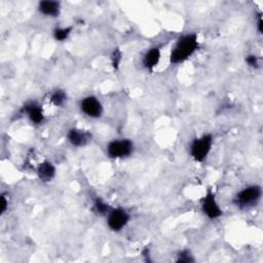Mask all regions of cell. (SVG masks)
I'll list each match as a JSON object with an SVG mask.
<instances>
[{
	"label": "cell",
	"instance_id": "6da1fadb",
	"mask_svg": "<svg viewBox=\"0 0 263 263\" xmlns=\"http://www.w3.org/2000/svg\"><path fill=\"white\" fill-rule=\"evenodd\" d=\"M199 46L200 42L197 33L188 32L180 35L171 48L168 55L170 64L177 66L185 63L195 54Z\"/></svg>",
	"mask_w": 263,
	"mask_h": 263
},
{
	"label": "cell",
	"instance_id": "7a4b0ae2",
	"mask_svg": "<svg viewBox=\"0 0 263 263\" xmlns=\"http://www.w3.org/2000/svg\"><path fill=\"white\" fill-rule=\"evenodd\" d=\"M214 136L211 133H204L194 137L188 146V154L190 158L198 163L204 162L213 149Z\"/></svg>",
	"mask_w": 263,
	"mask_h": 263
},
{
	"label": "cell",
	"instance_id": "3957f363",
	"mask_svg": "<svg viewBox=\"0 0 263 263\" xmlns=\"http://www.w3.org/2000/svg\"><path fill=\"white\" fill-rule=\"evenodd\" d=\"M262 198V187L258 184H250L238 190L233 196V204L240 210H249L257 206Z\"/></svg>",
	"mask_w": 263,
	"mask_h": 263
},
{
	"label": "cell",
	"instance_id": "277c9868",
	"mask_svg": "<svg viewBox=\"0 0 263 263\" xmlns=\"http://www.w3.org/2000/svg\"><path fill=\"white\" fill-rule=\"evenodd\" d=\"M135 143L128 138H116L106 145V155L114 160L126 159L135 152Z\"/></svg>",
	"mask_w": 263,
	"mask_h": 263
},
{
	"label": "cell",
	"instance_id": "5b68a950",
	"mask_svg": "<svg viewBox=\"0 0 263 263\" xmlns=\"http://www.w3.org/2000/svg\"><path fill=\"white\" fill-rule=\"evenodd\" d=\"M106 225L112 232L122 231L130 221V214L122 206H112L105 217Z\"/></svg>",
	"mask_w": 263,
	"mask_h": 263
},
{
	"label": "cell",
	"instance_id": "8992f818",
	"mask_svg": "<svg viewBox=\"0 0 263 263\" xmlns=\"http://www.w3.org/2000/svg\"><path fill=\"white\" fill-rule=\"evenodd\" d=\"M200 211L204 217L212 221L220 219L224 214L215 192L211 188L206 190L200 199Z\"/></svg>",
	"mask_w": 263,
	"mask_h": 263
},
{
	"label": "cell",
	"instance_id": "52a82bcc",
	"mask_svg": "<svg viewBox=\"0 0 263 263\" xmlns=\"http://www.w3.org/2000/svg\"><path fill=\"white\" fill-rule=\"evenodd\" d=\"M78 108L80 112L89 119H100L104 114V106L95 95H87L80 99Z\"/></svg>",
	"mask_w": 263,
	"mask_h": 263
},
{
	"label": "cell",
	"instance_id": "ba28073f",
	"mask_svg": "<svg viewBox=\"0 0 263 263\" xmlns=\"http://www.w3.org/2000/svg\"><path fill=\"white\" fill-rule=\"evenodd\" d=\"M23 114L27 117V119L35 126H39L45 122V114L42 108L37 101L31 100L24 104L22 107Z\"/></svg>",
	"mask_w": 263,
	"mask_h": 263
},
{
	"label": "cell",
	"instance_id": "9c48e42d",
	"mask_svg": "<svg viewBox=\"0 0 263 263\" xmlns=\"http://www.w3.org/2000/svg\"><path fill=\"white\" fill-rule=\"evenodd\" d=\"M92 139L90 132L80 127H70L66 133L67 142L74 148H83L87 146Z\"/></svg>",
	"mask_w": 263,
	"mask_h": 263
},
{
	"label": "cell",
	"instance_id": "30bf717a",
	"mask_svg": "<svg viewBox=\"0 0 263 263\" xmlns=\"http://www.w3.org/2000/svg\"><path fill=\"white\" fill-rule=\"evenodd\" d=\"M35 174L40 182L48 184L52 182L57 177V166L52 161L44 159L37 164Z\"/></svg>",
	"mask_w": 263,
	"mask_h": 263
},
{
	"label": "cell",
	"instance_id": "8fae6325",
	"mask_svg": "<svg viewBox=\"0 0 263 263\" xmlns=\"http://www.w3.org/2000/svg\"><path fill=\"white\" fill-rule=\"evenodd\" d=\"M161 61V48L157 45L151 46L143 53L141 59L142 67L147 71H153Z\"/></svg>",
	"mask_w": 263,
	"mask_h": 263
},
{
	"label": "cell",
	"instance_id": "7c38bea8",
	"mask_svg": "<svg viewBox=\"0 0 263 263\" xmlns=\"http://www.w3.org/2000/svg\"><path fill=\"white\" fill-rule=\"evenodd\" d=\"M37 11L49 18L59 17L62 12V5L60 1L55 0H42L37 3Z\"/></svg>",
	"mask_w": 263,
	"mask_h": 263
},
{
	"label": "cell",
	"instance_id": "4fadbf2b",
	"mask_svg": "<svg viewBox=\"0 0 263 263\" xmlns=\"http://www.w3.org/2000/svg\"><path fill=\"white\" fill-rule=\"evenodd\" d=\"M48 101L57 108H62L68 101L67 91L63 88H54L48 95Z\"/></svg>",
	"mask_w": 263,
	"mask_h": 263
},
{
	"label": "cell",
	"instance_id": "5bb4252c",
	"mask_svg": "<svg viewBox=\"0 0 263 263\" xmlns=\"http://www.w3.org/2000/svg\"><path fill=\"white\" fill-rule=\"evenodd\" d=\"M73 30V26H57L52 29L51 35L54 41L65 42L70 38Z\"/></svg>",
	"mask_w": 263,
	"mask_h": 263
},
{
	"label": "cell",
	"instance_id": "9a60e30c",
	"mask_svg": "<svg viewBox=\"0 0 263 263\" xmlns=\"http://www.w3.org/2000/svg\"><path fill=\"white\" fill-rule=\"evenodd\" d=\"M112 209V206L106 201L104 200L102 197L97 196L93 201H92V205H91V210L92 212L101 217H106V215L109 213V211Z\"/></svg>",
	"mask_w": 263,
	"mask_h": 263
},
{
	"label": "cell",
	"instance_id": "2e32d148",
	"mask_svg": "<svg viewBox=\"0 0 263 263\" xmlns=\"http://www.w3.org/2000/svg\"><path fill=\"white\" fill-rule=\"evenodd\" d=\"M175 261L178 263H193L195 262V258L190 250L182 249L177 253Z\"/></svg>",
	"mask_w": 263,
	"mask_h": 263
},
{
	"label": "cell",
	"instance_id": "e0dca14e",
	"mask_svg": "<svg viewBox=\"0 0 263 263\" xmlns=\"http://www.w3.org/2000/svg\"><path fill=\"white\" fill-rule=\"evenodd\" d=\"M245 62L249 68L254 69V70H257L261 67V59H260V57H258L255 53L247 54L245 57Z\"/></svg>",
	"mask_w": 263,
	"mask_h": 263
},
{
	"label": "cell",
	"instance_id": "ac0fdd59",
	"mask_svg": "<svg viewBox=\"0 0 263 263\" xmlns=\"http://www.w3.org/2000/svg\"><path fill=\"white\" fill-rule=\"evenodd\" d=\"M111 65L112 67L117 70L121 64V61H122V51L119 49V48H114L112 53H111Z\"/></svg>",
	"mask_w": 263,
	"mask_h": 263
},
{
	"label": "cell",
	"instance_id": "d6986e66",
	"mask_svg": "<svg viewBox=\"0 0 263 263\" xmlns=\"http://www.w3.org/2000/svg\"><path fill=\"white\" fill-rule=\"evenodd\" d=\"M9 206V196L7 193L3 192L1 193V201H0V215L3 216L7 211Z\"/></svg>",
	"mask_w": 263,
	"mask_h": 263
},
{
	"label": "cell",
	"instance_id": "ffe728a7",
	"mask_svg": "<svg viewBox=\"0 0 263 263\" xmlns=\"http://www.w3.org/2000/svg\"><path fill=\"white\" fill-rule=\"evenodd\" d=\"M256 29L257 32L261 35L263 32V22H262V13L259 12L257 15V21H256Z\"/></svg>",
	"mask_w": 263,
	"mask_h": 263
}]
</instances>
